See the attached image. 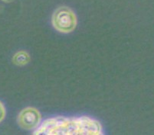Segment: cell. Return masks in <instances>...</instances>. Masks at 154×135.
I'll list each match as a JSON object with an SVG mask.
<instances>
[{"label":"cell","instance_id":"2","mask_svg":"<svg viewBox=\"0 0 154 135\" xmlns=\"http://www.w3.org/2000/svg\"><path fill=\"white\" fill-rule=\"evenodd\" d=\"M52 25L61 33L72 32L77 27V16L74 11L66 6L59 7L53 13Z\"/></svg>","mask_w":154,"mask_h":135},{"label":"cell","instance_id":"1","mask_svg":"<svg viewBox=\"0 0 154 135\" xmlns=\"http://www.w3.org/2000/svg\"><path fill=\"white\" fill-rule=\"evenodd\" d=\"M34 134L98 135L103 134L100 122L87 116L49 118L42 123Z\"/></svg>","mask_w":154,"mask_h":135},{"label":"cell","instance_id":"4","mask_svg":"<svg viewBox=\"0 0 154 135\" xmlns=\"http://www.w3.org/2000/svg\"><path fill=\"white\" fill-rule=\"evenodd\" d=\"M30 55L26 51H18L12 57V63L16 66H26L30 62Z\"/></svg>","mask_w":154,"mask_h":135},{"label":"cell","instance_id":"3","mask_svg":"<svg viewBox=\"0 0 154 135\" xmlns=\"http://www.w3.org/2000/svg\"><path fill=\"white\" fill-rule=\"evenodd\" d=\"M42 115L38 109L28 107L21 111L18 116V124L22 129L31 131L37 129L41 124Z\"/></svg>","mask_w":154,"mask_h":135},{"label":"cell","instance_id":"5","mask_svg":"<svg viewBox=\"0 0 154 135\" xmlns=\"http://www.w3.org/2000/svg\"><path fill=\"white\" fill-rule=\"evenodd\" d=\"M5 114H6V111H5V106H4L3 103L0 101V123L4 120Z\"/></svg>","mask_w":154,"mask_h":135},{"label":"cell","instance_id":"6","mask_svg":"<svg viewBox=\"0 0 154 135\" xmlns=\"http://www.w3.org/2000/svg\"><path fill=\"white\" fill-rule=\"evenodd\" d=\"M2 2H12V1H14V0H2Z\"/></svg>","mask_w":154,"mask_h":135}]
</instances>
